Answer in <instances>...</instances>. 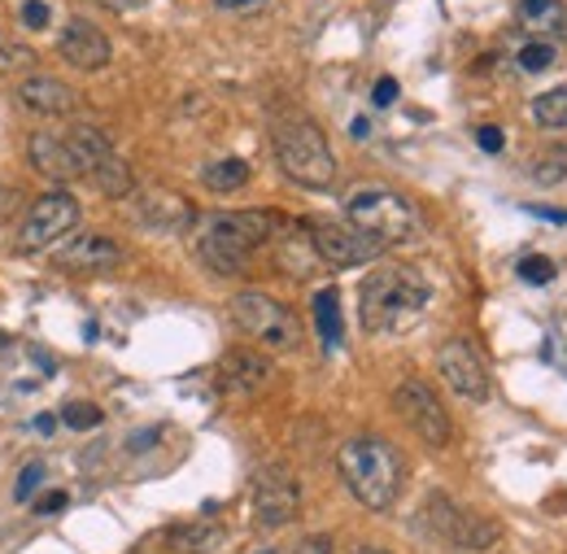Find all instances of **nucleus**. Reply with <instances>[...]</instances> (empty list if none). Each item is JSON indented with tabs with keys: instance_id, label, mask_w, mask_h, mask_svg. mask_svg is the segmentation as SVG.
<instances>
[{
	"instance_id": "2f4dec72",
	"label": "nucleus",
	"mask_w": 567,
	"mask_h": 554,
	"mask_svg": "<svg viewBox=\"0 0 567 554\" xmlns=\"http://www.w3.org/2000/svg\"><path fill=\"white\" fill-rule=\"evenodd\" d=\"M18 13H22V22H27L31 31H44V27L53 22V9H49L44 0H22V9H18Z\"/></svg>"
},
{
	"instance_id": "c756f323",
	"label": "nucleus",
	"mask_w": 567,
	"mask_h": 554,
	"mask_svg": "<svg viewBox=\"0 0 567 554\" xmlns=\"http://www.w3.org/2000/svg\"><path fill=\"white\" fill-rule=\"evenodd\" d=\"M515 271H519L524 284H550V279H555V263H550V258H542V254H524Z\"/></svg>"
},
{
	"instance_id": "473e14b6",
	"label": "nucleus",
	"mask_w": 567,
	"mask_h": 554,
	"mask_svg": "<svg viewBox=\"0 0 567 554\" xmlns=\"http://www.w3.org/2000/svg\"><path fill=\"white\" fill-rule=\"evenodd\" d=\"M292 554H332V537L328 533H310V537H301Z\"/></svg>"
},
{
	"instance_id": "393cba45",
	"label": "nucleus",
	"mask_w": 567,
	"mask_h": 554,
	"mask_svg": "<svg viewBox=\"0 0 567 554\" xmlns=\"http://www.w3.org/2000/svg\"><path fill=\"white\" fill-rule=\"evenodd\" d=\"M315 324H319L323 346L328 349L341 346V306H337V288H319V293H315Z\"/></svg>"
},
{
	"instance_id": "20e7f679",
	"label": "nucleus",
	"mask_w": 567,
	"mask_h": 554,
	"mask_svg": "<svg viewBox=\"0 0 567 554\" xmlns=\"http://www.w3.org/2000/svg\"><path fill=\"white\" fill-rule=\"evenodd\" d=\"M271 148H276L280 171L297 188L328 193L337 184V153H332V144H328L319 123H310V119H284V123H276Z\"/></svg>"
},
{
	"instance_id": "f03ea898",
	"label": "nucleus",
	"mask_w": 567,
	"mask_h": 554,
	"mask_svg": "<svg viewBox=\"0 0 567 554\" xmlns=\"http://www.w3.org/2000/svg\"><path fill=\"white\" fill-rule=\"evenodd\" d=\"M432 301V288L415 267H402V263H384L375 267L371 276L362 279L358 288V319L371 337H384V332H406L420 324V315Z\"/></svg>"
},
{
	"instance_id": "e433bc0d",
	"label": "nucleus",
	"mask_w": 567,
	"mask_h": 554,
	"mask_svg": "<svg viewBox=\"0 0 567 554\" xmlns=\"http://www.w3.org/2000/svg\"><path fill=\"white\" fill-rule=\"evenodd\" d=\"M371 101H375V105H393V101H398V83H393V79H380L375 92H371Z\"/></svg>"
},
{
	"instance_id": "f704fd0d",
	"label": "nucleus",
	"mask_w": 567,
	"mask_h": 554,
	"mask_svg": "<svg viewBox=\"0 0 567 554\" xmlns=\"http://www.w3.org/2000/svg\"><path fill=\"white\" fill-rule=\"evenodd\" d=\"M223 13H258V9H267V0H214Z\"/></svg>"
},
{
	"instance_id": "79ce46f5",
	"label": "nucleus",
	"mask_w": 567,
	"mask_h": 554,
	"mask_svg": "<svg viewBox=\"0 0 567 554\" xmlns=\"http://www.w3.org/2000/svg\"><path fill=\"white\" fill-rule=\"evenodd\" d=\"M350 554H393V551H384V546H354Z\"/></svg>"
},
{
	"instance_id": "ddd939ff",
	"label": "nucleus",
	"mask_w": 567,
	"mask_h": 554,
	"mask_svg": "<svg viewBox=\"0 0 567 554\" xmlns=\"http://www.w3.org/2000/svg\"><path fill=\"white\" fill-rule=\"evenodd\" d=\"M276 380V367L267 353L258 349H231L223 362H218V389L227 398H258L267 384Z\"/></svg>"
},
{
	"instance_id": "bb28decb",
	"label": "nucleus",
	"mask_w": 567,
	"mask_h": 554,
	"mask_svg": "<svg viewBox=\"0 0 567 554\" xmlns=\"http://www.w3.org/2000/svg\"><path fill=\"white\" fill-rule=\"evenodd\" d=\"M533 179H537V184H546V188H550V184H564L567 179V148L564 144H550V148L533 162Z\"/></svg>"
},
{
	"instance_id": "0eeeda50",
	"label": "nucleus",
	"mask_w": 567,
	"mask_h": 554,
	"mask_svg": "<svg viewBox=\"0 0 567 554\" xmlns=\"http://www.w3.org/2000/svg\"><path fill=\"white\" fill-rule=\"evenodd\" d=\"M424 524L441 542H450V546H458V551H485V546L497 542L494 520H485V515L458 506V502H454L450 493H441V489H432L424 497Z\"/></svg>"
},
{
	"instance_id": "4be33fe9",
	"label": "nucleus",
	"mask_w": 567,
	"mask_h": 554,
	"mask_svg": "<svg viewBox=\"0 0 567 554\" xmlns=\"http://www.w3.org/2000/svg\"><path fill=\"white\" fill-rule=\"evenodd\" d=\"M87 179H92V184H96V193H101V197H110V202H127V197L136 193L132 162H123L118 153H110V157H105Z\"/></svg>"
},
{
	"instance_id": "a878e982",
	"label": "nucleus",
	"mask_w": 567,
	"mask_h": 554,
	"mask_svg": "<svg viewBox=\"0 0 567 554\" xmlns=\"http://www.w3.org/2000/svg\"><path fill=\"white\" fill-rule=\"evenodd\" d=\"M214 542H218V533L206 529V524H179V529L171 533V551L175 554H202V551H210Z\"/></svg>"
},
{
	"instance_id": "2eb2a0df",
	"label": "nucleus",
	"mask_w": 567,
	"mask_h": 554,
	"mask_svg": "<svg viewBox=\"0 0 567 554\" xmlns=\"http://www.w3.org/2000/svg\"><path fill=\"white\" fill-rule=\"evenodd\" d=\"M58 53H62L74 70H87V74L110 66V40H105V31H101L96 22H87V18H71V22L62 27Z\"/></svg>"
},
{
	"instance_id": "7c9ffc66",
	"label": "nucleus",
	"mask_w": 567,
	"mask_h": 554,
	"mask_svg": "<svg viewBox=\"0 0 567 554\" xmlns=\"http://www.w3.org/2000/svg\"><path fill=\"white\" fill-rule=\"evenodd\" d=\"M44 485V463H27L22 472H18V485H13V497L18 502H31L35 497V489Z\"/></svg>"
},
{
	"instance_id": "c85d7f7f",
	"label": "nucleus",
	"mask_w": 567,
	"mask_h": 554,
	"mask_svg": "<svg viewBox=\"0 0 567 554\" xmlns=\"http://www.w3.org/2000/svg\"><path fill=\"white\" fill-rule=\"evenodd\" d=\"M62 419L71 423L74 432H87V428H101V407H92V402H66L62 407Z\"/></svg>"
},
{
	"instance_id": "9b49d317",
	"label": "nucleus",
	"mask_w": 567,
	"mask_h": 554,
	"mask_svg": "<svg viewBox=\"0 0 567 554\" xmlns=\"http://www.w3.org/2000/svg\"><path fill=\"white\" fill-rule=\"evenodd\" d=\"M301 511V481L284 468V463H271L254 476V524L258 529H284L292 524Z\"/></svg>"
},
{
	"instance_id": "dca6fc26",
	"label": "nucleus",
	"mask_w": 567,
	"mask_h": 554,
	"mask_svg": "<svg viewBox=\"0 0 567 554\" xmlns=\"http://www.w3.org/2000/svg\"><path fill=\"white\" fill-rule=\"evenodd\" d=\"M18 101H22V110L44 114V119H71V114H79V105H83L71 83L49 79V74H31L27 83H18Z\"/></svg>"
},
{
	"instance_id": "f257e3e1",
	"label": "nucleus",
	"mask_w": 567,
	"mask_h": 554,
	"mask_svg": "<svg viewBox=\"0 0 567 554\" xmlns=\"http://www.w3.org/2000/svg\"><path fill=\"white\" fill-rule=\"evenodd\" d=\"M280 218L271 209H218L197 218L193 254L210 267L214 276H240L249 258L276 236Z\"/></svg>"
},
{
	"instance_id": "9d476101",
	"label": "nucleus",
	"mask_w": 567,
	"mask_h": 554,
	"mask_svg": "<svg viewBox=\"0 0 567 554\" xmlns=\"http://www.w3.org/2000/svg\"><path fill=\"white\" fill-rule=\"evenodd\" d=\"M436 371L450 384V393H458L467 402H489V393H494L489 367H485V358L476 353V346L467 337H454V341H445L436 349Z\"/></svg>"
},
{
	"instance_id": "58836bf2",
	"label": "nucleus",
	"mask_w": 567,
	"mask_h": 554,
	"mask_svg": "<svg viewBox=\"0 0 567 554\" xmlns=\"http://www.w3.org/2000/svg\"><path fill=\"white\" fill-rule=\"evenodd\" d=\"M110 13H136V9H144L148 0H101Z\"/></svg>"
},
{
	"instance_id": "c9c22d12",
	"label": "nucleus",
	"mask_w": 567,
	"mask_h": 554,
	"mask_svg": "<svg viewBox=\"0 0 567 554\" xmlns=\"http://www.w3.org/2000/svg\"><path fill=\"white\" fill-rule=\"evenodd\" d=\"M476 144H481L485 153H502V144H506V136H502L497 127H481V132H476Z\"/></svg>"
},
{
	"instance_id": "7ed1b4c3",
	"label": "nucleus",
	"mask_w": 567,
	"mask_h": 554,
	"mask_svg": "<svg viewBox=\"0 0 567 554\" xmlns=\"http://www.w3.org/2000/svg\"><path fill=\"white\" fill-rule=\"evenodd\" d=\"M337 472L367 511H389L402 493V454L384 437H354L337 454Z\"/></svg>"
},
{
	"instance_id": "6ab92c4d",
	"label": "nucleus",
	"mask_w": 567,
	"mask_h": 554,
	"mask_svg": "<svg viewBox=\"0 0 567 554\" xmlns=\"http://www.w3.org/2000/svg\"><path fill=\"white\" fill-rule=\"evenodd\" d=\"M276 263H280V271L297 279H306L319 267V254H315V245L306 236V223L301 227H284V223L276 227Z\"/></svg>"
},
{
	"instance_id": "72a5a7b5",
	"label": "nucleus",
	"mask_w": 567,
	"mask_h": 554,
	"mask_svg": "<svg viewBox=\"0 0 567 554\" xmlns=\"http://www.w3.org/2000/svg\"><path fill=\"white\" fill-rule=\"evenodd\" d=\"M0 66L31 70V66H35V53H31V49H4V53H0Z\"/></svg>"
},
{
	"instance_id": "a211bd4d",
	"label": "nucleus",
	"mask_w": 567,
	"mask_h": 554,
	"mask_svg": "<svg viewBox=\"0 0 567 554\" xmlns=\"http://www.w3.org/2000/svg\"><path fill=\"white\" fill-rule=\"evenodd\" d=\"M27 157H31V166H35L44 179H53V184H71V179H79L66 140L53 136V132H35V136L27 140Z\"/></svg>"
},
{
	"instance_id": "4468645a",
	"label": "nucleus",
	"mask_w": 567,
	"mask_h": 554,
	"mask_svg": "<svg viewBox=\"0 0 567 554\" xmlns=\"http://www.w3.org/2000/svg\"><path fill=\"white\" fill-rule=\"evenodd\" d=\"M132 218L153 232H184L197 223V209L171 188H144V193H132Z\"/></svg>"
},
{
	"instance_id": "37998d69",
	"label": "nucleus",
	"mask_w": 567,
	"mask_h": 554,
	"mask_svg": "<svg viewBox=\"0 0 567 554\" xmlns=\"http://www.w3.org/2000/svg\"><path fill=\"white\" fill-rule=\"evenodd\" d=\"M262 554H271V551H262Z\"/></svg>"
},
{
	"instance_id": "ea45409f",
	"label": "nucleus",
	"mask_w": 567,
	"mask_h": 554,
	"mask_svg": "<svg viewBox=\"0 0 567 554\" xmlns=\"http://www.w3.org/2000/svg\"><path fill=\"white\" fill-rule=\"evenodd\" d=\"M533 214H542V218H559V223H567V209H546V206H533Z\"/></svg>"
},
{
	"instance_id": "6e6552de",
	"label": "nucleus",
	"mask_w": 567,
	"mask_h": 554,
	"mask_svg": "<svg viewBox=\"0 0 567 554\" xmlns=\"http://www.w3.org/2000/svg\"><path fill=\"white\" fill-rule=\"evenodd\" d=\"M306 236H310L319 263H328V267H337V271L367 267V263H375V258L389 249V245H380L375 236L358 232L354 223H332V218H315V223H306Z\"/></svg>"
},
{
	"instance_id": "cd10ccee",
	"label": "nucleus",
	"mask_w": 567,
	"mask_h": 554,
	"mask_svg": "<svg viewBox=\"0 0 567 554\" xmlns=\"http://www.w3.org/2000/svg\"><path fill=\"white\" fill-rule=\"evenodd\" d=\"M515 66L524 70V74H542V70H550L555 66V44H550V40H528V44L519 49Z\"/></svg>"
},
{
	"instance_id": "412c9836",
	"label": "nucleus",
	"mask_w": 567,
	"mask_h": 554,
	"mask_svg": "<svg viewBox=\"0 0 567 554\" xmlns=\"http://www.w3.org/2000/svg\"><path fill=\"white\" fill-rule=\"evenodd\" d=\"M62 140H66V148H71L74 171H79V175H92V171L114 153L110 136H105L101 127H87V123H79V127H71V132H62Z\"/></svg>"
},
{
	"instance_id": "f3484780",
	"label": "nucleus",
	"mask_w": 567,
	"mask_h": 554,
	"mask_svg": "<svg viewBox=\"0 0 567 554\" xmlns=\"http://www.w3.org/2000/svg\"><path fill=\"white\" fill-rule=\"evenodd\" d=\"M53 263L62 271H79V276H96V271H114L123 263V245H114L110 236H79L71 245H62L53 254Z\"/></svg>"
},
{
	"instance_id": "a19ab883",
	"label": "nucleus",
	"mask_w": 567,
	"mask_h": 554,
	"mask_svg": "<svg viewBox=\"0 0 567 554\" xmlns=\"http://www.w3.org/2000/svg\"><path fill=\"white\" fill-rule=\"evenodd\" d=\"M58 428V419L53 416H35V432H53Z\"/></svg>"
},
{
	"instance_id": "b1692460",
	"label": "nucleus",
	"mask_w": 567,
	"mask_h": 554,
	"mask_svg": "<svg viewBox=\"0 0 567 554\" xmlns=\"http://www.w3.org/2000/svg\"><path fill=\"white\" fill-rule=\"evenodd\" d=\"M533 123L546 127V132H564L567 127V83L533 96Z\"/></svg>"
},
{
	"instance_id": "39448f33",
	"label": "nucleus",
	"mask_w": 567,
	"mask_h": 554,
	"mask_svg": "<svg viewBox=\"0 0 567 554\" xmlns=\"http://www.w3.org/2000/svg\"><path fill=\"white\" fill-rule=\"evenodd\" d=\"M227 315H231V324L254 346H262L267 353H292V349H301V324H297V315L284 301L267 297V293H236L227 301Z\"/></svg>"
},
{
	"instance_id": "f8f14e48",
	"label": "nucleus",
	"mask_w": 567,
	"mask_h": 554,
	"mask_svg": "<svg viewBox=\"0 0 567 554\" xmlns=\"http://www.w3.org/2000/svg\"><path fill=\"white\" fill-rule=\"evenodd\" d=\"M79 223V202L71 193H49L27 209L22 227H18V249L35 254V249H53L62 236H71Z\"/></svg>"
},
{
	"instance_id": "4c0bfd02",
	"label": "nucleus",
	"mask_w": 567,
	"mask_h": 554,
	"mask_svg": "<svg viewBox=\"0 0 567 554\" xmlns=\"http://www.w3.org/2000/svg\"><path fill=\"white\" fill-rule=\"evenodd\" d=\"M62 506H66V493H49V497H40V502H35V511H40V515H53V511H62Z\"/></svg>"
},
{
	"instance_id": "aec40b11",
	"label": "nucleus",
	"mask_w": 567,
	"mask_h": 554,
	"mask_svg": "<svg viewBox=\"0 0 567 554\" xmlns=\"http://www.w3.org/2000/svg\"><path fill=\"white\" fill-rule=\"evenodd\" d=\"M515 18H519V27H524L533 40L567 35V4L564 0H519Z\"/></svg>"
},
{
	"instance_id": "423d86ee",
	"label": "nucleus",
	"mask_w": 567,
	"mask_h": 554,
	"mask_svg": "<svg viewBox=\"0 0 567 554\" xmlns=\"http://www.w3.org/2000/svg\"><path fill=\"white\" fill-rule=\"evenodd\" d=\"M346 223H354L358 232L375 236L380 245H402V240H411V236L420 232L415 206H411L402 193L380 188V184L358 188L354 197L346 202Z\"/></svg>"
},
{
	"instance_id": "1a4fd4ad",
	"label": "nucleus",
	"mask_w": 567,
	"mask_h": 554,
	"mask_svg": "<svg viewBox=\"0 0 567 554\" xmlns=\"http://www.w3.org/2000/svg\"><path fill=\"white\" fill-rule=\"evenodd\" d=\"M393 407H398V416L406 419V428L424 441V445H450V437H454V428H450V411L441 407V398H436V389L424 384V380H402L398 389H393Z\"/></svg>"
},
{
	"instance_id": "5701e85b",
	"label": "nucleus",
	"mask_w": 567,
	"mask_h": 554,
	"mask_svg": "<svg viewBox=\"0 0 567 554\" xmlns=\"http://www.w3.org/2000/svg\"><path fill=\"white\" fill-rule=\"evenodd\" d=\"M202 184L218 193V197H227V193H240L245 184H249V162H240V157H218L210 162L206 171H202Z\"/></svg>"
}]
</instances>
